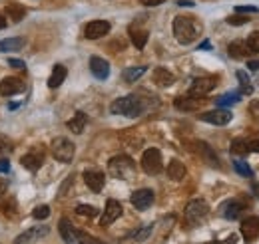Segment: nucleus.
<instances>
[{
	"label": "nucleus",
	"instance_id": "obj_40",
	"mask_svg": "<svg viewBox=\"0 0 259 244\" xmlns=\"http://www.w3.org/2000/svg\"><path fill=\"white\" fill-rule=\"evenodd\" d=\"M249 22V18L247 16H229L227 18V24H231V26H241V24H247Z\"/></svg>",
	"mask_w": 259,
	"mask_h": 244
},
{
	"label": "nucleus",
	"instance_id": "obj_9",
	"mask_svg": "<svg viewBox=\"0 0 259 244\" xmlns=\"http://www.w3.org/2000/svg\"><path fill=\"white\" fill-rule=\"evenodd\" d=\"M190 149H192L196 155H200V157L206 161L207 165H211V167H219V161H217L215 151L207 145L206 141H194V143L190 145Z\"/></svg>",
	"mask_w": 259,
	"mask_h": 244
},
{
	"label": "nucleus",
	"instance_id": "obj_52",
	"mask_svg": "<svg viewBox=\"0 0 259 244\" xmlns=\"http://www.w3.org/2000/svg\"><path fill=\"white\" fill-rule=\"evenodd\" d=\"M4 26H6V18H4V16H0V30H2Z\"/></svg>",
	"mask_w": 259,
	"mask_h": 244
},
{
	"label": "nucleus",
	"instance_id": "obj_8",
	"mask_svg": "<svg viewBox=\"0 0 259 244\" xmlns=\"http://www.w3.org/2000/svg\"><path fill=\"white\" fill-rule=\"evenodd\" d=\"M58 230H60V236H62V240L66 244H80V240H82V232L78 228H74V224L68 218L60 220Z\"/></svg>",
	"mask_w": 259,
	"mask_h": 244
},
{
	"label": "nucleus",
	"instance_id": "obj_28",
	"mask_svg": "<svg viewBox=\"0 0 259 244\" xmlns=\"http://www.w3.org/2000/svg\"><path fill=\"white\" fill-rule=\"evenodd\" d=\"M130 38H132V44L136 46L138 50H142L146 44H148V38H150V34L146 32V30H138V28H132L130 30Z\"/></svg>",
	"mask_w": 259,
	"mask_h": 244
},
{
	"label": "nucleus",
	"instance_id": "obj_17",
	"mask_svg": "<svg viewBox=\"0 0 259 244\" xmlns=\"http://www.w3.org/2000/svg\"><path fill=\"white\" fill-rule=\"evenodd\" d=\"M90 72L94 74V78L106 80L110 76V64L104 58H100V56H92L90 58Z\"/></svg>",
	"mask_w": 259,
	"mask_h": 244
},
{
	"label": "nucleus",
	"instance_id": "obj_45",
	"mask_svg": "<svg viewBox=\"0 0 259 244\" xmlns=\"http://www.w3.org/2000/svg\"><path fill=\"white\" fill-rule=\"evenodd\" d=\"M247 70L257 72V70H259V60H249V62H247Z\"/></svg>",
	"mask_w": 259,
	"mask_h": 244
},
{
	"label": "nucleus",
	"instance_id": "obj_14",
	"mask_svg": "<svg viewBox=\"0 0 259 244\" xmlns=\"http://www.w3.org/2000/svg\"><path fill=\"white\" fill-rule=\"evenodd\" d=\"M154 191L152 189H138L134 195H132V204L138 208V210H146L154 204Z\"/></svg>",
	"mask_w": 259,
	"mask_h": 244
},
{
	"label": "nucleus",
	"instance_id": "obj_48",
	"mask_svg": "<svg viewBox=\"0 0 259 244\" xmlns=\"http://www.w3.org/2000/svg\"><path fill=\"white\" fill-rule=\"evenodd\" d=\"M249 109H251V113H253V115H255V117H259V101H253V103H251V107H249Z\"/></svg>",
	"mask_w": 259,
	"mask_h": 244
},
{
	"label": "nucleus",
	"instance_id": "obj_2",
	"mask_svg": "<svg viewBox=\"0 0 259 244\" xmlns=\"http://www.w3.org/2000/svg\"><path fill=\"white\" fill-rule=\"evenodd\" d=\"M174 36L180 44H192L200 36V26L190 16H178L174 20Z\"/></svg>",
	"mask_w": 259,
	"mask_h": 244
},
{
	"label": "nucleus",
	"instance_id": "obj_26",
	"mask_svg": "<svg viewBox=\"0 0 259 244\" xmlns=\"http://www.w3.org/2000/svg\"><path fill=\"white\" fill-rule=\"evenodd\" d=\"M227 52H229V56L231 58H245V56H249L251 54V50L247 48V44L245 42H241V40H235V42H231L229 44V48H227Z\"/></svg>",
	"mask_w": 259,
	"mask_h": 244
},
{
	"label": "nucleus",
	"instance_id": "obj_31",
	"mask_svg": "<svg viewBox=\"0 0 259 244\" xmlns=\"http://www.w3.org/2000/svg\"><path fill=\"white\" fill-rule=\"evenodd\" d=\"M24 48V40L22 38H6L0 40V52H14V50Z\"/></svg>",
	"mask_w": 259,
	"mask_h": 244
},
{
	"label": "nucleus",
	"instance_id": "obj_4",
	"mask_svg": "<svg viewBox=\"0 0 259 244\" xmlns=\"http://www.w3.org/2000/svg\"><path fill=\"white\" fill-rule=\"evenodd\" d=\"M74 151H76L74 143H72L70 139H66V137H56V139L52 141V153H54V157H56L60 163H72Z\"/></svg>",
	"mask_w": 259,
	"mask_h": 244
},
{
	"label": "nucleus",
	"instance_id": "obj_5",
	"mask_svg": "<svg viewBox=\"0 0 259 244\" xmlns=\"http://www.w3.org/2000/svg\"><path fill=\"white\" fill-rule=\"evenodd\" d=\"M207 212H209V206H207V202L204 198H194V200H190L188 206H186V218H188V222H192V224L202 222L207 216Z\"/></svg>",
	"mask_w": 259,
	"mask_h": 244
},
{
	"label": "nucleus",
	"instance_id": "obj_44",
	"mask_svg": "<svg viewBox=\"0 0 259 244\" xmlns=\"http://www.w3.org/2000/svg\"><path fill=\"white\" fill-rule=\"evenodd\" d=\"M247 147H249V151H253V153H259V139L247 141Z\"/></svg>",
	"mask_w": 259,
	"mask_h": 244
},
{
	"label": "nucleus",
	"instance_id": "obj_51",
	"mask_svg": "<svg viewBox=\"0 0 259 244\" xmlns=\"http://www.w3.org/2000/svg\"><path fill=\"white\" fill-rule=\"evenodd\" d=\"M178 4H180V6H194V2H192V0H180Z\"/></svg>",
	"mask_w": 259,
	"mask_h": 244
},
{
	"label": "nucleus",
	"instance_id": "obj_1",
	"mask_svg": "<svg viewBox=\"0 0 259 244\" xmlns=\"http://www.w3.org/2000/svg\"><path fill=\"white\" fill-rule=\"evenodd\" d=\"M146 109H148V103L136 94L114 99L110 105V111L114 115H126V117H140Z\"/></svg>",
	"mask_w": 259,
	"mask_h": 244
},
{
	"label": "nucleus",
	"instance_id": "obj_27",
	"mask_svg": "<svg viewBox=\"0 0 259 244\" xmlns=\"http://www.w3.org/2000/svg\"><path fill=\"white\" fill-rule=\"evenodd\" d=\"M148 72V68L146 66H138V68H126L124 72H122V78L128 82V84H134L136 80H140L144 74Z\"/></svg>",
	"mask_w": 259,
	"mask_h": 244
},
{
	"label": "nucleus",
	"instance_id": "obj_33",
	"mask_svg": "<svg viewBox=\"0 0 259 244\" xmlns=\"http://www.w3.org/2000/svg\"><path fill=\"white\" fill-rule=\"evenodd\" d=\"M229 151H231V155H235V157H243V155L249 153V147H247V141H245V139H233L231 145H229Z\"/></svg>",
	"mask_w": 259,
	"mask_h": 244
},
{
	"label": "nucleus",
	"instance_id": "obj_29",
	"mask_svg": "<svg viewBox=\"0 0 259 244\" xmlns=\"http://www.w3.org/2000/svg\"><path fill=\"white\" fill-rule=\"evenodd\" d=\"M6 14L10 16V20H12V22H20V20L26 16V8H24V6H20V4H14V2H12V4H8V6H6Z\"/></svg>",
	"mask_w": 259,
	"mask_h": 244
},
{
	"label": "nucleus",
	"instance_id": "obj_10",
	"mask_svg": "<svg viewBox=\"0 0 259 244\" xmlns=\"http://www.w3.org/2000/svg\"><path fill=\"white\" fill-rule=\"evenodd\" d=\"M122 216V204L118 202V200H114V198H108L106 200V206H104V214L102 218H100V224L102 226H108V224H112L114 220H118Z\"/></svg>",
	"mask_w": 259,
	"mask_h": 244
},
{
	"label": "nucleus",
	"instance_id": "obj_16",
	"mask_svg": "<svg viewBox=\"0 0 259 244\" xmlns=\"http://www.w3.org/2000/svg\"><path fill=\"white\" fill-rule=\"evenodd\" d=\"M20 92H24V82L20 78H4L0 82V94L6 96V98H10L14 94H20Z\"/></svg>",
	"mask_w": 259,
	"mask_h": 244
},
{
	"label": "nucleus",
	"instance_id": "obj_38",
	"mask_svg": "<svg viewBox=\"0 0 259 244\" xmlns=\"http://www.w3.org/2000/svg\"><path fill=\"white\" fill-rule=\"evenodd\" d=\"M247 48L251 50V52H255V54H259V32H253L249 38H247Z\"/></svg>",
	"mask_w": 259,
	"mask_h": 244
},
{
	"label": "nucleus",
	"instance_id": "obj_11",
	"mask_svg": "<svg viewBox=\"0 0 259 244\" xmlns=\"http://www.w3.org/2000/svg\"><path fill=\"white\" fill-rule=\"evenodd\" d=\"M48 232H50V228H48L46 224H42V226H34V228H30V230L22 232V234L14 240V244H34V242H38L40 238L48 236Z\"/></svg>",
	"mask_w": 259,
	"mask_h": 244
},
{
	"label": "nucleus",
	"instance_id": "obj_30",
	"mask_svg": "<svg viewBox=\"0 0 259 244\" xmlns=\"http://www.w3.org/2000/svg\"><path fill=\"white\" fill-rule=\"evenodd\" d=\"M237 80H239V86H241V92H239V94H243V96H251V94H253V86H251L249 76H247V72H245V70H237Z\"/></svg>",
	"mask_w": 259,
	"mask_h": 244
},
{
	"label": "nucleus",
	"instance_id": "obj_15",
	"mask_svg": "<svg viewBox=\"0 0 259 244\" xmlns=\"http://www.w3.org/2000/svg\"><path fill=\"white\" fill-rule=\"evenodd\" d=\"M110 32V22H106V20H94V22H90L88 26H86V30H84V36L88 38V40H98V38H102Z\"/></svg>",
	"mask_w": 259,
	"mask_h": 244
},
{
	"label": "nucleus",
	"instance_id": "obj_46",
	"mask_svg": "<svg viewBox=\"0 0 259 244\" xmlns=\"http://www.w3.org/2000/svg\"><path fill=\"white\" fill-rule=\"evenodd\" d=\"M144 6H157V4H161V2H165V0H140Z\"/></svg>",
	"mask_w": 259,
	"mask_h": 244
},
{
	"label": "nucleus",
	"instance_id": "obj_12",
	"mask_svg": "<svg viewBox=\"0 0 259 244\" xmlns=\"http://www.w3.org/2000/svg\"><path fill=\"white\" fill-rule=\"evenodd\" d=\"M241 236L245 242H253L255 238H259V216H249L241 220Z\"/></svg>",
	"mask_w": 259,
	"mask_h": 244
},
{
	"label": "nucleus",
	"instance_id": "obj_23",
	"mask_svg": "<svg viewBox=\"0 0 259 244\" xmlns=\"http://www.w3.org/2000/svg\"><path fill=\"white\" fill-rule=\"evenodd\" d=\"M86 123H88V115H86L84 111H78V113H76V115H74L66 125H68V129H70L72 133H78V135H80V133L84 131Z\"/></svg>",
	"mask_w": 259,
	"mask_h": 244
},
{
	"label": "nucleus",
	"instance_id": "obj_42",
	"mask_svg": "<svg viewBox=\"0 0 259 244\" xmlns=\"http://www.w3.org/2000/svg\"><path fill=\"white\" fill-rule=\"evenodd\" d=\"M80 244H102V242H98V240H94L92 236H88V234L82 232V240H80Z\"/></svg>",
	"mask_w": 259,
	"mask_h": 244
},
{
	"label": "nucleus",
	"instance_id": "obj_49",
	"mask_svg": "<svg viewBox=\"0 0 259 244\" xmlns=\"http://www.w3.org/2000/svg\"><path fill=\"white\" fill-rule=\"evenodd\" d=\"M251 195L259 198V183H253V187H251Z\"/></svg>",
	"mask_w": 259,
	"mask_h": 244
},
{
	"label": "nucleus",
	"instance_id": "obj_3",
	"mask_svg": "<svg viewBox=\"0 0 259 244\" xmlns=\"http://www.w3.org/2000/svg\"><path fill=\"white\" fill-rule=\"evenodd\" d=\"M108 171L112 177L116 179H130L134 173H136V163L132 157L128 155H116L110 159L108 163Z\"/></svg>",
	"mask_w": 259,
	"mask_h": 244
},
{
	"label": "nucleus",
	"instance_id": "obj_50",
	"mask_svg": "<svg viewBox=\"0 0 259 244\" xmlns=\"http://www.w3.org/2000/svg\"><path fill=\"white\" fill-rule=\"evenodd\" d=\"M200 50H211V42H209V40L202 42V44H200Z\"/></svg>",
	"mask_w": 259,
	"mask_h": 244
},
{
	"label": "nucleus",
	"instance_id": "obj_13",
	"mask_svg": "<svg viewBox=\"0 0 259 244\" xmlns=\"http://www.w3.org/2000/svg\"><path fill=\"white\" fill-rule=\"evenodd\" d=\"M200 119L206 121V123H213V125H225V123L231 121V111H227V109H223V107H217V109H213V111L202 113Z\"/></svg>",
	"mask_w": 259,
	"mask_h": 244
},
{
	"label": "nucleus",
	"instance_id": "obj_25",
	"mask_svg": "<svg viewBox=\"0 0 259 244\" xmlns=\"http://www.w3.org/2000/svg\"><path fill=\"white\" fill-rule=\"evenodd\" d=\"M66 76H68V70L62 66V64H58V66H54V70H52V76L50 80H48V86H50L52 90L54 88H60L62 84H64V80H66Z\"/></svg>",
	"mask_w": 259,
	"mask_h": 244
},
{
	"label": "nucleus",
	"instance_id": "obj_43",
	"mask_svg": "<svg viewBox=\"0 0 259 244\" xmlns=\"http://www.w3.org/2000/svg\"><path fill=\"white\" fill-rule=\"evenodd\" d=\"M8 64H10L12 68H18V70L24 68V62H22V60H14V58H12V60H8Z\"/></svg>",
	"mask_w": 259,
	"mask_h": 244
},
{
	"label": "nucleus",
	"instance_id": "obj_21",
	"mask_svg": "<svg viewBox=\"0 0 259 244\" xmlns=\"http://www.w3.org/2000/svg\"><path fill=\"white\" fill-rule=\"evenodd\" d=\"M174 82H176L174 74H171V72H167L165 68H155L154 70V84L155 86H159V88H169Z\"/></svg>",
	"mask_w": 259,
	"mask_h": 244
},
{
	"label": "nucleus",
	"instance_id": "obj_47",
	"mask_svg": "<svg viewBox=\"0 0 259 244\" xmlns=\"http://www.w3.org/2000/svg\"><path fill=\"white\" fill-rule=\"evenodd\" d=\"M0 171H2V173H8V171H10V163H8L6 159L0 161Z\"/></svg>",
	"mask_w": 259,
	"mask_h": 244
},
{
	"label": "nucleus",
	"instance_id": "obj_39",
	"mask_svg": "<svg viewBox=\"0 0 259 244\" xmlns=\"http://www.w3.org/2000/svg\"><path fill=\"white\" fill-rule=\"evenodd\" d=\"M10 151H12V141H10L6 135L0 133V155H6V153H10Z\"/></svg>",
	"mask_w": 259,
	"mask_h": 244
},
{
	"label": "nucleus",
	"instance_id": "obj_6",
	"mask_svg": "<svg viewBox=\"0 0 259 244\" xmlns=\"http://www.w3.org/2000/svg\"><path fill=\"white\" fill-rule=\"evenodd\" d=\"M142 169L148 173V175H157L161 169H163V163H161V153L157 149H146L144 155H142Z\"/></svg>",
	"mask_w": 259,
	"mask_h": 244
},
{
	"label": "nucleus",
	"instance_id": "obj_32",
	"mask_svg": "<svg viewBox=\"0 0 259 244\" xmlns=\"http://www.w3.org/2000/svg\"><path fill=\"white\" fill-rule=\"evenodd\" d=\"M241 99V94L239 92H227V94H223L221 98H217L215 99V103L219 105V107H229V105H233V103H237Z\"/></svg>",
	"mask_w": 259,
	"mask_h": 244
},
{
	"label": "nucleus",
	"instance_id": "obj_24",
	"mask_svg": "<svg viewBox=\"0 0 259 244\" xmlns=\"http://www.w3.org/2000/svg\"><path fill=\"white\" fill-rule=\"evenodd\" d=\"M186 167H184V163L182 161H178V159H171L169 161V165H167V177L171 179V181H182L184 177H186Z\"/></svg>",
	"mask_w": 259,
	"mask_h": 244
},
{
	"label": "nucleus",
	"instance_id": "obj_41",
	"mask_svg": "<svg viewBox=\"0 0 259 244\" xmlns=\"http://www.w3.org/2000/svg\"><path fill=\"white\" fill-rule=\"evenodd\" d=\"M235 12H237V14H257L259 8L257 6H237Z\"/></svg>",
	"mask_w": 259,
	"mask_h": 244
},
{
	"label": "nucleus",
	"instance_id": "obj_18",
	"mask_svg": "<svg viewBox=\"0 0 259 244\" xmlns=\"http://www.w3.org/2000/svg\"><path fill=\"white\" fill-rule=\"evenodd\" d=\"M20 163H22V167L28 169V171H38V169L42 167V163H44V153H42V151H30L28 155H24V157L20 159Z\"/></svg>",
	"mask_w": 259,
	"mask_h": 244
},
{
	"label": "nucleus",
	"instance_id": "obj_22",
	"mask_svg": "<svg viewBox=\"0 0 259 244\" xmlns=\"http://www.w3.org/2000/svg\"><path fill=\"white\" fill-rule=\"evenodd\" d=\"M174 103H176V107H178L180 111H196V109L202 105V99L192 98V96H184V98H178Z\"/></svg>",
	"mask_w": 259,
	"mask_h": 244
},
{
	"label": "nucleus",
	"instance_id": "obj_36",
	"mask_svg": "<svg viewBox=\"0 0 259 244\" xmlns=\"http://www.w3.org/2000/svg\"><path fill=\"white\" fill-rule=\"evenodd\" d=\"M152 230H154V224H146L144 228H140V230H136L132 236H134V240H138V242H144L150 234H152Z\"/></svg>",
	"mask_w": 259,
	"mask_h": 244
},
{
	"label": "nucleus",
	"instance_id": "obj_35",
	"mask_svg": "<svg viewBox=\"0 0 259 244\" xmlns=\"http://www.w3.org/2000/svg\"><path fill=\"white\" fill-rule=\"evenodd\" d=\"M76 214L92 218V216H96V214H98V208H96V206H92V204H78V206H76Z\"/></svg>",
	"mask_w": 259,
	"mask_h": 244
},
{
	"label": "nucleus",
	"instance_id": "obj_37",
	"mask_svg": "<svg viewBox=\"0 0 259 244\" xmlns=\"http://www.w3.org/2000/svg\"><path fill=\"white\" fill-rule=\"evenodd\" d=\"M32 216H34L36 220H44V218L50 216V208H48L46 204H40V206H36V208L32 210Z\"/></svg>",
	"mask_w": 259,
	"mask_h": 244
},
{
	"label": "nucleus",
	"instance_id": "obj_7",
	"mask_svg": "<svg viewBox=\"0 0 259 244\" xmlns=\"http://www.w3.org/2000/svg\"><path fill=\"white\" fill-rule=\"evenodd\" d=\"M215 86H217V80L215 78H198L190 86V94L188 96H192V98H204Z\"/></svg>",
	"mask_w": 259,
	"mask_h": 244
},
{
	"label": "nucleus",
	"instance_id": "obj_20",
	"mask_svg": "<svg viewBox=\"0 0 259 244\" xmlns=\"http://www.w3.org/2000/svg\"><path fill=\"white\" fill-rule=\"evenodd\" d=\"M84 181H86V185H88L94 193H100L104 189L106 177H104V173H100V171H86V173H84Z\"/></svg>",
	"mask_w": 259,
	"mask_h": 244
},
{
	"label": "nucleus",
	"instance_id": "obj_34",
	"mask_svg": "<svg viewBox=\"0 0 259 244\" xmlns=\"http://www.w3.org/2000/svg\"><path fill=\"white\" fill-rule=\"evenodd\" d=\"M233 169L237 171V175H241V177H245V179H249V177H253V171H251V167L241 159V157H237V159H233Z\"/></svg>",
	"mask_w": 259,
	"mask_h": 244
},
{
	"label": "nucleus",
	"instance_id": "obj_19",
	"mask_svg": "<svg viewBox=\"0 0 259 244\" xmlns=\"http://www.w3.org/2000/svg\"><path fill=\"white\" fill-rule=\"evenodd\" d=\"M245 208H247V206H245V202H241V200H227V202L221 206V214H223L227 220H235Z\"/></svg>",
	"mask_w": 259,
	"mask_h": 244
}]
</instances>
